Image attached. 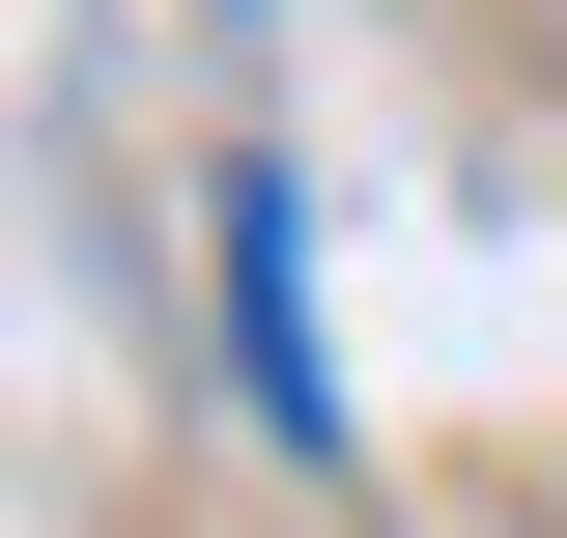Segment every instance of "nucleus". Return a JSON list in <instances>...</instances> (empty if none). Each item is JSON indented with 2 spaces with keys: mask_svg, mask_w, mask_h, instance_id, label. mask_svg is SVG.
<instances>
[{
  "mask_svg": "<svg viewBox=\"0 0 567 538\" xmlns=\"http://www.w3.org/2000/svg\"><path fill=\"white\" fill-rule=\"evenodd\" d=\"M227 369H256V425L284 454H341V340H312V199H284V170H227Z\"/></svg>",
  "mask_w": 567,
  "mask_h": 538,
  "instance_id": "1",
  "label": "nucleus"
}]
</instances>
